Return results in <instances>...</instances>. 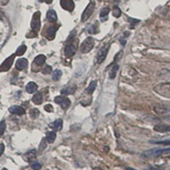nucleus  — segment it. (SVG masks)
<instances>
[{
	"label": "nucleus",
	"instance_id": "obj_36",
	"mask_svg": "<svg viewBox=\"0 0 170 170\" xmlns=\"http://www.w3.org/2000/svg\"><path fill=\"white\" fill-rule=\"evenodd\" d=\"M44 110L48 112H52L54 111V109H53V106L51 105H46L44 106Z\"/></svg>",
	"mask_w": 170,
	"mask_h": 170
},
{
	"label": "nucleus",
	"instance_id": "obj_18",
	"mask_svg": "<svg viewBox=\"0 0 170 170\" xmlns=\"http://www.w3.org/2000/svg\"><path fill=\"white\" fill-rule=\"evenodd\" d=\"M47 20L50 22H56L57 21V15L55 10L50 9L47 12Z\"/></svg>",
	"mask_w": 170,
	"mask_h": 170
},
{
	"label": "nucleus",
	"instance_id": "obj_42",
	"mask_svg": "<svg viewBox=\"0 0 170 170\" xmlns=\"http://www.w3.org/2000/svg\"><path fill=\"white\" fill-rule=\"evenodd\" d=\"M2 170H8V169H7V168H3Z\"/></svg>",
	"mask_w": 170,
	"mask_h": 170
},
{
	"label": "nucleus",
	"instance_id": "obj_38",
	"mask_svg": "<svg viewBox=\"0 0 170 170\" xmlns=\"http://www.w3.org/2000/svg\"><path fill=\"white\" fill-rule=\"evenodd\" d=\"M89 32L90 33H95L96 29L94 27H91V28H90V30H89Z\"/></svg>",
	"mask_w": 170,
	"mask_h": 170
},
{
	"label": "nucleus",
	"instance_id": "obj_1",
	"mask_svg": "<svg viewBox=\"0 0 170 170\" xmlns=\"http://www.w3.org/2000/svg\"><path fill=\"white\" fill-rule=\"evenodd\" d=\"M154 91L159 95L170 98V83H162L154 87Z\"/></svg>",
	"mask_w": 170,
	"mask_h": 170
},
{
	"label": "nucleus",
	"instance_id": "obj_2",
	"mask_svg": "<svg viewBox=\"0 0 170 170\" xmlns=\"http://www.w3.org/2000/svg\"><path fill=\"white\" fill-rule=\"evenodd\" d=\"M163 154H170V148L166 149H152L148 150L146 152H143V156L145 158H153V157H158Z\"/></svg>",
	"mask_w": 170,
	"mask_h": 170
},
{
	"label": "nucleus",
	"instance_id": "obj_9",
	"mask_svg": "<svg viewBox=\"0 0 170 170\" xmlns=\"http://www.w3.org/2000/svg\"><path fill=\"white\" fill-rule=\"evenodd\" d=\"M55 102H56V104H58L61 106V108L63 110H67L69 108V106L71 105V101H70V100L65 97V96H56V99H55Z\"/></svg>",
	"mask_w": 170,
	"mask_h": 170
},
{
	"label": "nucleus",
	"instance_id": "obj_25",
	"mask_svg": "<svg viewBox=\"0 0 170 170\" xmlns=\"http://www.w3.org/2000/svg\"><path fill=\"white\" fill-rule=\"evenodd\" d=\"M56 134L55 133V132H49V133H47L46 140L48 143H50V144L54 143V141L56 140Z\"/></svg>",
	"mask_w": 170,
	"mask_h": 170
},
{
	"label": "nucleus",
	"instance_id": "obj_24",
	"mask_svg": "<svg viewBox=\"0 0 170 170\" xmlns=\"http://www.w3.org/2000/svg\"><path fill=\"white\" fill-rule=\"evenodd\" d=\"M96 86H97V81H92L89 85V87L87 88L86 93L88 95H91L96 89Z\"/></svg>",
	"mask_w": 170,
	"mask_h": 170
},
{
	"label": "nucleus",
	"instance_id": "obj_23",
	"mask_svg": "<svg viewBox=\"0 0 170 170\" xmlns=\"http://www.w3.org/2000/svg\"><path fill=\"white\" fill-rule=\"evenodd\" d=\"M36 157V151L35 150H32L27 153H26L25 156H24V158H25L27 162H30L31 163L32 160H33L34 158Z\"/></svg>",
	"mask_w": 170,
	"mask_h": 170
},
{
	"label": "nucleus",
	"instance_id": "obj_6",
	"mask_svg": "<svg viewBox=\"0 0 170 170\" xmlns=\"http://www.w3.org/2000/svg\"><path fill=\"white\" fill-rule=\"evenodd\" d=\"M109 49H110V43H107L106 45L103 46L99 50V52L97 54V63L98 64H101L102 62L105 61L106 56L108 54Z\"/></svg>",
	"mask_w": 170,
	"mask_h": 170
},
{
	"label": "nucleus",
	"instance_id": "obj_19",
	"mask_svg": "<svg viewBox=\"0 0 170 170\" xmlns=\"http://www.w3.org/2000/svg\"><path fill=\"white\" fill-rule=\"evenodd\" d=\"M26 90L27 91V93L33 94L37 91V85L34 82H30V83H28L27 87H26Z\"/></svg>",
	"mask_w": 170,
	"mask_h": 170
},
{
	"label": "nucleus",
	"instance_id": "obj_35",
	"mask_svg": "<svg viewBox=\"0 0 170 170\" xmlns=\"http://www.w3.org/2000/svg\"><path fill=\"white\" fill-rule=\"evenodd\" d=\"M42 72L45 75L50 74V73L52 72V67H51L50 66H45L43 67V70H42Z\"/></svg>",
	"mask_w": 170,
	"mask_h": 170
},
{
	"label": "nucleus",
	"instance_id": "obj_29",
	"mask_svg": "<svg viewBox=\"0 0 170 170\" xmlns=\"http://www.w3.org/2000/svg\"><path fill=\"white\" fill-rule=\"evenodd\" d=\"M150 143H152V144H158V145H170V139H166V140H151Z\"/></svg>",
	"mask_w": 170,
	"mask_h": 170
},
{
	"label": "nucleus",
	"instance_id": "obj_10",
	"mask_svg": "<svg viewBox=\"0 0 170 170\" xmlns=\"http://www.w3.org/2000/svg\"><path fill=\"white\" fill-rule=\"evenodd\" d=\"M77 44L73 42H71L70 43H67L65 47V50H64V53H65V56L66 57H71L73 56L77 52Z\"/></svg>",
	"mask_w": 170,
	"mask_h": 170
},
{
	"label": "nucleus",
	"instance_id": "obj_20",
	"mask_svg": "<svg viewBox=\"0 0 170 170\" xmlns=\"http://www.w3.org/2000/svg\"><path fill=\"white\" fill-rule=\"evenodd\" d=\"M46 61V57L43 56V55H39L37 56L35 60H34V63H36V65L38 66H42L44 64V62Z\"/></svg>",
	"mask_w": 170,
	"mask_h": 170
},
{
	"label": "nucleus",
	"instance_id": "obj_31",
	"mask_svg": "<svg viewBox=\"0 0 170 170\" xmlns=\"http://www.w3.org/2000/svg\"><path fill=\"white\" fill-rule=\"evenodd\" d=\"M38 115H39V111H38L37 109L34 108L32 109L31 111H30V117H31L32 119H35L36 118H37Z\"/></svg>",
	"mask_w": 170,
	"mask_h": 170
},
{
	"label": "nucleus",
	"instance_id": "obj_28",
	"mask_svg": "<svg viewBox=\"0 0 170 170\" xmlns=\"http://www.w3.org/2000/svg\"><path fill=\"white\" fill-rule=\"evenodd\" d=\"M26 50H27V46H26V45H21V46L19 47L18 49L16 50V55L18 56H22V55L25 54Z\"/></svg>",
	"mask_w": 170,
	"mask_h": 170
},
{
	"label": "nucleus",
	"instance_id": "obj_4",
	"mask_svg": "<svg viewBox=\"0 0 170 170\" xmlns=\"http://www.w3.org/2000/svg\"><path fill=\"white\" fill-rule=\"evenodd\" d=\"M154 111L159 116L164 118L170 119V107L165 105H156L154 106Z\"/></svg>",
	"mask_w": 170,
	"mask_h": 170
},
{
	"label": "nucleus",
	"instance_id": "obj_11",
	"mask_svg": "<svg viewBox=\"0 0 170 170\" xmlns=\"http://www.w3.org/2000/svg\"><path fill=\"white\" fill-rule=\"evenodd\" d=\"M61 5L67 11H72L75 7L73 0H61Z\"/></svg>",
	"mask_w": 170,
	"mask_h": 170
},
{
	"label": "nucleus",
	"instance_id": "obj_13",
	"mask_svg": "<svg viewBox=\"0 0 170 170\" xmlns=\"http://www.w3.org/2000/svg\"><path fill=\"white\" fill-rule=\"evenodd\" d=\"M27 66H28L27 60L25 59V58H22V59H19L18 61H16V67L17 70H19V71H22V70H24L25 68H27Z\"/></svg>",
	"mask_w": 170,
	"mask_h": 170
},
{
	"label": "nucleus",
	"instance_id": "obj_39",
	"mask_svg": "<svg viewBox=\"0 0 170 170\" xmlns=\"http://www.w3.org/2000/svg\"><path fill=\"white\" fill-rule=\"evenodd\" d=\"M119 41H120L121 43H122V44H123V45H125V43H126V41L125 40H124V39H123V37H121L120 39H119Z\"/></svg>",
	"mask_w": 170,
	"mask_h": 170
},
{
	"label": "nucleus",
	"instance_id": "obj_12",
	"mask_svg": "<svg viewBox=\"0 0 170 170\" xmlns=\"http://www.w3.org/2000/svg\"><path fill=\"white\" fill-rule=\"evenodd\" d=\"M9 111L10 113L19 115V116H22V115H24L26 113L25 110L19 105H13L9 109Z\"/></svg>",
	"mask_w": 170,
	"mask_h": 170
},
{
	"label": "nucleus",
	"instance_id": "obj_17",
	"mask_svg": "<svg viewBox=\"0 0 170 170\" xmlns=\"http://www.w3.org/2000/svg\"><path fill=\"white\" fill-rule=\"evenodd\" d=\"M77 90V86H69L66 87L65 89H63L61 90V94L63 95H73L75 93V91Z\"/></svg>",
	"mask_w": 170,
	"mask_h": 170
},
{
	"label": "nucleus",
	"instance_id": "obj_30",
	"mask_svg": "<svg viewBox=\"0 0 170 170\" xmlns=\"http://www.w3.org/2000/svg\"><path fill=\"white\" fill-rule=\"evenodd\" d=\"M112 15H113V16H115V17H117V18L120 17L121 15H122L121 9H119L118 6H115L114 8H113V10H112Z\"/></svg>",
	"mask_w": 170,
	"mask_h": 170
},
{
	"label": "nucleus",
	"instance_id": "obj_16",
	"mask_svg": "<svg viewBox=\"0 0 170 170\" xmlns=\"http://www.w3.org/2000/svg\"><path fill=\"white\" fill-rule=\"evenodd\" d=\"M56 34V27H50L46 31V37L49 40H53Z\"/></svg>",
	"mask_w": 170,
	"mask_h": 170
},
{
	"label": "nucleus",
	"instance_id": "obj_33",
	"mask_svg": "<svg viewBox=\"0 0 170 170\" xmlns=\"http://www.w3.org/2000/svg\"><path fill=\"white\" fill-rule=\"evenodd\" d=\"M5 129H6V123H5V121H2L0 123V137L3 134Z\"/></svg>",
	"mask_w": 170,
	"mask_h": 170
},
{
	"label": "nucleus",
	"instance_id": "obj_14",
	"mask_svg": "<svg viewBox=\"0 0 170 170\" xmlns=\"http://www.w3.org/2000/svg\"><path fill=\"white\" fill-rule=\"evenodd\" d=\"M62 125H63V122L61 119H57L55 122H53L51 124H50V128H51L52 129L56 130V131H59L62 129Z\"/></svg>",
	"mask_w": 170,
	"mask_h": 170
},
{
	"label": "nucleus",
	"instance_id": "obj_27",
	"mask_svg": "<svg viewBox=\"0 0 170 170\" xmlns=\"http://www.w3.org/2000/svg\"><path fill=\"white\" fill-rule=\"evenodd\" d=\"M62 76V71H61V70H55V71H53V73H52V78H53V80H55V81H58L61 77Z\"/></svg>",
	"mask_w": 170,
	"mask_h": 170
},
{
	"label": "nucleus",
	"instance_id": "obj_3",
	"mask_svg": "<svg viewBox=\"0 0 170 170\" xmlns=\"http://www.w3.org/2000/svg\"><path fill=\"white\" fill-rule=\"evenodd\" d=\"M94 46H95V39L92 37H88L81 44V52L83 54H87L90 50H93Z\"/></svg>",
	"mask_w": 170,
	"mask_h": 170
},
{
	"label": "nucleus",
	"instance_id": "obj_15",
	"mask_svg": "<svg viewBox=\"0 0 170 170\" xmlns=\"http://www.w3.org/2000/svg\"><path fill=\"white\" fill-rule=\"evenodd\" d=\"M158 77L170 83V70H168V69H163V70L159 71Z\"/></svg>",
	"mask_w": 170,
	"mask_h": 170
},
{
	"label": "nucleus",
	"instance_id": "obj_7",
	"mask_svg": "<svg viewBox=\"0 0 170 170\" xmlns=\"http://www.w3.org/2000/svg\"><path fill=\"white\" fill-rule=\"evenodd\" d=\"M95 2H91V3H89V5L86 7V9H84V13L82 15V19L81 21L84 22H86L88 19L90 18V16H92L94 10H95Z\"/></svg>",
	"mask_w": 170,
	"mask_h": 170
},
{
	"label": "nucleus",
	"instance_id": "obj_21",
	"mask_svg": "<svg viewBox=\"0 0 170 170\" xmlns=\"http://www.w3.org/2000/svg\"><path fill=\"white\" fill-rule=\"evenodd\" d=\"M32 102L36 105H40L43 102V95L41 93H36L32 97Z\"/></svg>",
	"mask_w": 170,
	"mask_h": 170
},
{
	"label": "nucleus",
	"instance_id": "obj_26",
	"mask_svg": "<svg viewBox=\"0 0 170 170\" xmlns=\"http://www.w3.org/2000/svg\"><path fill=\"white\" fill-rule=\"evenodd\" d=\"M118 69H119V66L118 64H114L112 68H111V71L110 72V78L111 79H114L115 77H116V75H117V72H118Z\"/></svg>",
	"mask_w": 170,
	"mask_h": 170
},
{
	"label": "nucleus",
	"instance_id": "obj_32",
	"mask_svg": "<svg viewBox=\"0 0 170 170\" xmlns=\"http://www.w3.org/2000/svg\"><path fill=\"white\" fill-rule=\"evenodd\" d=\"M31 168H32L33 170H40L41 168H42V166H41V164L38 163V162H32V163H31Z\"/></svg>",
	"mask_w": 170,
	"mask_h": 170
},
{
	"label": "nucleus",
	"instance_id": "obj_41",
	"mask_svg": "<svg viewBox=\"0 0 170 170\" xmlns=\"http://www.w3.org/2000/svg\"><path fill=\"white\" fill-rule=\"evenodd\" d=\"M127 170H134V169H132V168H127Z\"/></svg>",
	"mask_w": 170,
	"mask_h": 170
},
{
	"label": "nucleus",
	"instance_id": "obj_22",
	"mask_svg": "<svg viewBox=\"0 0 170 170\" xmlns=\"http://www.w3.org/2000/svg\"><path fill=\"white\" fill-rule=\"evenodd\" d=\"M155 131H158V132H170V126L168 125H157L154 127Z\"/></svg>",
	"mask_w": 170,
	"mask_h": 170
},
{
	"label": "nucleus",
	"instance_id": "obj_5",
	"mask_svg": "<svg viewBox=\"0 0 170 170\" xmlns=\"http://www.w3.org/2000/svg\"><path fill=\"white\" fill-rule=\"evenodd\" d=\"M40 16L41 14L39 11H37L36 13H34L31 22V27L35 32H37L40 30L41 27V22H40Z\"/></svg>",
	"mask_w": 170,
	"mask_h": 170
},
{
	"label": "nucleus",
	"instance_id": "obj_34",
	"mask_svg": "<svg viewBox=\"0 0 170 170\" xmlns=\"http://www.w3.org/2000/svg\"><path fill=\"white\" fill-rule=\"evenodd\" d=\"M109 13H110V8H109V7H106V8H104V9H102L100 16L101 18H103V17H106Z\"/></svg>",
	"mask_w": 170,
	"mask_h": 170
},
{
	"label": "nucleus",
	"instance_id": "obj_37",
	"mask_svg": "<svg viewBox=\"0 0 170 170\" xmlns=\"http://www.w3.org/2000/svg\"><path fill=\"white\" fill-rule=\"evenodd\" d=\"M3 151H4V145L3 144H0V156L3 154Z\"/></svg>",
	"mask_w": 170,
	"mask_h": 170
},
{
	"label": "nucleus",
	"instance_id": "obj_40",
	"mask_svg": "<svg viewBox=\"0 0 170 170\" xmlns=\"http://www.w3.org/2000/svg\"><path fill=\"white\" fill-rule=\"evenodd\" d=\"M41 1H43V2H45L47 3H52L53 0H41Z\"/></svg>",
	"mask_w": 170,
	"mask_h": 170
},
{
	"label": "nucleus",
	"instance_id": "obj_8",
	"mask_svg": "<svg viewBox=\"0 0 170 170\" xmlns=\"http://www.w3.org/2000/svg\"><path fill=\"white\" fill-rule=\"evenodd\" d=\"M16 54L14 55H11V56L8 57L2 63V65L0 66V72H3V71H9L11 66L13 65V62H14V60L16 58Z\"/></svg>",
	"mask_w": 170,
	"mask_h": 170
}]
</instances>
